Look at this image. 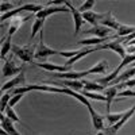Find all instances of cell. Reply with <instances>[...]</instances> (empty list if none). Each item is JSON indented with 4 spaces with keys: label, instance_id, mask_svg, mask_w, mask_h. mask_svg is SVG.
I'll return each mask as SVG.
<instances>
[{
    "label": "cell",
    "instance_id": "obj_1",
    "mask_svg": "<svg viewBox=\"0 0 135 135\" xmlns=\"http://www.w3.org/2000/svg\"><path fill=\"white\" fill-rule=\"evenodd\" d=\"M11 53H14V55L22 61V62H32V60L35 58V47L31 45H26V46H19V45H12L11 47Z\"/></svg>",
    "mask_w": 135,
    "mask_h": 135
},
{
    "label": "cell",
    "instance_id": "obj_2",
    "mask_svg": "<svg viewBox=\"0 0 135 135\" xmlns=\"http://www.w3.org/2000/svg\"><path fill=\"white\" fill-rule=\"evenodd\" d=\"M134 115H135V104H134L131 108H128L127 111H124V114H123V118L120 119V122H118L116 124H114V126L105 127L103 131L97 132V135H116V134L119 132V130H120L123 126H124Z\"/></svg>",
    "mask_w": 135,
    "mask_h": 135
},
{
    "label": "cell",
    "instance_id": "obj_3",
    "mask_svg": "<svg viewBox=\"0 0 135 135\" xmlns=\"http://www.w3.org/2000/svg\"><path fill=\"white\" fill-rule=\"evenodd\" d=\"M60 50H54L51 47H49L46 43L43 41V30L39 32V42L35 46V60H39V61H43V62H47L46 60L50 57V55H58Z\"/></svg>",
    "mask_w": 135,
    "mask_h": 135
},
{
    "label": "cell",
    "instance_id": "obj_4",
    "mask_svg": "<svg viewBox=\"0 0 135 135\" xmlns=\"http://www.w3.org/2000/svg\"><path fill=\"white\" fill-rule=\"evenodd\" d=\"M105 49H109L112 51H115L122 60H124L127 57V50L124 47L120 41H112V42H107L104 45H100V46H96V51H100V50H105Z\"/></svg>",
    "mask_w": 135,
    "mask_h": 135
},
{
    "label": "cell",
    "instance_id": "obj_5",
    "mask_svg": "<svg viewBox=\"0 0 135 135\" xmlns=\"http://www.w3.org/2000/svg\"><path fill=\"white\" fill-rule=\"evenodd\" d=\"M65 6L69 8V11L72 12V16H73V20H74V34L73 35L74 37H77L78 34H80V30H81V27H83V25L85 23V20L83 19V14L78 11V8H76L70 2H65Z\"/></svg>",
    "mask_w": 135,
    "mask_h": 135
},
{
    "label": "cell",
    "instance_id": "obj_6",
    "mask_svg": "<svg viewBox=\"0 0 135 135\" xmlns=\"http://www.w3.org/2000/svg\"><path fill=\"white\" fill-rule=\"evenodd\" d=\"M49 74L54 80H84V77H86L88 69L86 70H81V72H66V73H46Z\"/></svg>",
    "mask_w": 135,
    "mask_h": 135
},
{
    "label": "cell",
    "instance_id": "obj_7",
    "mask_svg": "<svg viewBox=\"0 0 135 135\" xmlns=\"http://www.w3.org/2000/svg\"><path fill=\"white\" fill-rule=\"evenodd\" d=\"M34 65L41 68V69L46 70L47 73H66V72H72V66L68 65H55L53 62H34Z\"/></svg>",
    "mask_w": 135,
    "mask_h": 135
},
{
    "label": "cell",
    "instance_id": "obj_8",
    "mask_svg": "<svg viewBox=\"0 0 135 135\" xmlns=\"http://www.w3.org/2000/svg\"><path fill=\"white\" fill-rule=\"evenodd\" d=\"M25 85H27V84H26V74H25V72H22V73H19L18 76H15L14 78H11L9 81H7V83L3 84L2 92L6 93L7 91L9 92V91H12V89H15V88L25 86Z\"/></svg>",
    "mask_w": 135,
    "mask_h": 135
},
{
    "label": "cell",
    "instance_id": "obj_9",
    "mask_svg": "<svg viewBox=\"0 0 135 135\" xmlns=\"http://www.w3.org/2000/svg\"><path fill=\"white\" fill-rule=\"evenodd\" d=\"M3 77H11V76H18L19 73L25 72V68L23 66H18L15 64V61L12 58H8L4 61V65H3Z\"/></svg>",
    "mask_w": 135,
    "mask_h": 135
},
{
    "label": "cell",
    "instance_id": "obj_10",
    "mask_svg": "<svg viewBox=\"0 0 135 135\" xmlns=\"http://www.w3.org/2000/svg\"><path fill=\"white\" fill-rule=\"evenodd\" d=\"M15 122L8 119L4 114H0V124H2V135H20L19 131L15 128Z\"/></svg>",
    "mask_w": 135,
    "mask_h": 135
},
{
    "label": "cell",
    "instance_id": "obj_11",
    "mask_svg": "<svg viewBox=\"0 0 135 135\" xmlns=\"http://www.w3.org/2000/svg\"><path fill=\"white\" fill-rule=\"evenodd\" d=\"M58 12H70L69 8L66 6H61V7H54V6H46L41 12H38L35 15V19H41V20H45L47 16L53 15V14H58Z\"/></svg>",
    "mask_w": 135,
    "mask_h": 135
},
{
    "label": "cell",
    "instance_id": "obj_12",
    "mask_svg": "<svg viewBox=\"0 0 135 135\" xmlns=\"http://www.w3.org/2000/svg\"><path fill=\"white\" fill-rule=\"evenodd\" d=\"M88 111H89V115H91V120H92V124L95 127V130L97 132L100 131H103L105 127H104V118L101 114H99V112L92 107V105H89L88 107Z\"/></svg>",
    "mask_w": 135,
    "mask_h": 135
},
{
    "label": "cell",
    "instance_id": "obj_13",
    "mask_svg": "<svg viewBox=\"0 0 135 135\" xmlns=\"http://www.w3.org/2000/svg\"><path fill=\"white\" fill-rule=\"evenodd\" d=\"M111 28L105 27V26H101V25H97V26H93L91 28H88L84 31V34L86 35H93L95 38H108L111 35Z\"/></svg>",
    "mask_w": 135,
    "mask_h": 135
},
{
    "label": "cell",
    "instance_id": "obj_14",
    "mask_svg": "<svg viewBox=\"0 0 135 135\" xmlns=\"http://www.w3.org/2000/svg\"><path fill=\"white\" fill-rule=\"evenodd\" d=\"M105 15H107V12L100 14V12H95V11H88V12L83 14V19L86 22V23L92 25V27H93V26L100 25V22L105 18Z\"/></svg>",
    "mask_w": 135,
    "mask_h": 135
},
{
    "label": "cell",
    "instance_id": "obj_15",
    "mask_svg": "<svg viewBox=\"0 0 135 135\" xmlns=\"http://www.w3.org/2000/svg\"><path fill=\"white\" fill-rule=\"evenodd\" d=\"M119 93V88L118 86H108L105 91H104V96H105V112L107 115L111 114V105H112V101L115 100V97Z\"/></svg>",
    "mask_w": 135,
    "mask_h": 135
},
{
    "label": "cell",
    "instance_id": "obj_16",
    "mask_svg": "<svg viewBox=\"0 0 135 135\" xmlns=\"http://www.w3.org/2000/svg\"><path fill=\"white\" fill-rule=\"evenodd\" d=\"M132 76H135V66H130L128 69H124V72H122L108 86H116V85H119L122 83H126V81L131 80Z\"/></svg>",
    "mask_w": 135,
    "mask_h": 135
},
{
    "label": "cell",
    "instance_id": "obj_17",
    "mask_svg": "<svg viewBox=\"0 0 135 135\" xmlns=\"http://www.w3.org/2000/svg\"><path fill=\"white\" fill-rule=\"evenodd\" d=\"M28 19H31V15H27V16H18V18H15V19H11V25H9V28H8V34H7V37L8 38H11L14 35V34L22 27V25L23 23H26V22L28 20Z\"/></svg>",
    "mask_w": 135,
    "mask_h": 135
},
{
    "label": "cell",
    "instance_id": "obj_18",
    "mask_svg": "<svg viewBox=\"0 0 135 135\" xmlns=\"http://www.w3.org/2000/svg\"><path fill=\"white\" fill-rule=\"evenodd\" d=\"M100 25H101V26H105V27H108V28H111V30H116V31H118L122 23H119L118 19H116L115 16H112L111 11H108L107 15H105V18L100 22Z\"/></svg>",
    "mask_w": 135,
    "mask_h": 135
},
{
    "label": "cell",
    "instance_id": "obj_19",
    "mask_svg": "<svg viewBox=\"0 0 135 135\" xmlns=\"http://www.w3.org/2000/svg\"><path fill=\"white\" fill-rule=\"evenodd\" d=\"M84 83V91H88V92H96V93H100V92H103L105 91V86L104 85H101L99 84L97 81H88V80H83Z\"/></svg>",
    "mask_w": 135,
    "mask_h": 135
},
{
    "label": "cell",
    "instance_id": "obj_20",
    "mask_svg": "<svg viewBox=\"0 0 135 135\" xmlns=\"http://www.w3.org/2000/svg\"><path fill=\"white\" fill-rule=\"evenodd\" d=\"M64 89H65V95H69V96L74 97L76 100H78V101H80L83 105H85L86 108H88L89 105H92L91 101H89L81 92H76V91H73V89H69V88H64Z\"/></svg>",
    "mask_w": 135,
    "mask_h": 135
},
{
    "label": "cell",
    "instance_id": "obj_21",
    "mask_svg": "<svg viewBox=\"0 0 135 135\" xmlns=\"http://www.w3.org/2000/svg\"><path fill=\"white\" fill-rule=\"evenodd\" d=\"M107 69H108V64H107V61H105V60H103V61L97 62L95 66L89 68V69H88V73H89V74H93V73L103 74V73H105V72H107Z\"/></svg>",
    "mask_w": 135,
    "mask_h": 135
},
{
    "label": "cell",
    "instance_id": "obj_22",
    "mask_svg": "<svg viewBox=\"0 0 135 135\" xmlns=\"http://www.w3.org/2000/svg\"><path fill=\"white\" fill-rule=\"evenodd\" d=\"M11 47H12V43H11V38L8 37H3L2 39V53H0V57H2V60H7L6 55L11 51Z\"/></svg>",
    "mask_w": 135,
    "mask_h": 135
},
{
    "label": "cell",
    "instance_id": "obj_23",
    "mask_svg": "<svg viewBox=\"0 0 135 135\" xmlns=\"http://www.w3.org/2000/svg\"><path fill=\"white\" fill-rule=\"evenodd\" d=\"M43 25H45V20H41V19H35V20H34L32 28H31V34H30V37H28V42H31V41L34 39V37H35L38 32L42 31Z\"/></svg>",
    "mask_w": 135,
    "mask_h": 135
},
{
    "label": "cell",
    "instance_id": "obj_24",
    "mask_svg": "<svg viewBox=\"0 0 135 135\" xmlns=\"http://www.w3.org/2000/svg\"><path fill=\"white\" fill-rule=\"evenodd\" d=\"M123 114L124 112H115V114H108V115H105V120L108 122V124L109 126H114V124H116L118 122H120V119L123 118Z\"/></svg>",
    "mask_w": 135,
    "mask_h": 135
},
{
    "label": "cell",
    "instance_id": "obj_25",
    "mask_svg": "<svg viewBox=\"0 0 135 135\" xmlns=\"http://www.w3.org/2000/svg\"><path fill=\"white\" fill-rule=\"evenodd\" d=\"M16 4H18L16 0H15V2H2V3H0V12H2V15L9 12V11H12V9H15Z\"/></svg>",
    "mask_w": 135,
    "mask_h": 135
},
{
    "label": "cell",
    "instance_id": "obj_26",
    "mask_svg": "<svg viewBox=\"0 0 135 135\" xmlns=\"http://www.w3.org/2000/svg\"><path fill=\"white\" fill-rule=\"evenodd\" d=\"M11 97H12V96H11V92H8V93H3L2 99H0V112H2V114H4L6 109L8 108Z\"/></svg>",
    "mask_w": 135,
    "mask_h": 135
},
{
    "label": "cell",
    "instance_id": "obj_27",
    "mask_svg": "<svg viewBox=\"0 0 135 135\" xmlns=\"http://www.w3.org/2000/svg\"><path fill=\"white\" fill-rule=\"evenodd\" d=\"M4 115H6L8 119H11L12 122H15V123H22V124H23V122H22V119L18 116V114L15 112V109H14L12 107H8V108L6 109V112H4Z\"/></svg>",
    "mask_w": 135,
    "mask_h": 135
},
{
    "label": "cell",
    "instance_id": "obj_28",
    "mask_svg": "<svg viewBox=\"0 0 135 135\" xmlns=\"http://www.w3.org/2000/svg\"><path fill=\"white\" fill-rule=\"evenodd\" d=\"M96 4L95 0H86V2H84L80 7H78V11H80L81 14L84 12H88V11H92L91 8H93V6Z\"/></svg>",
    "mask_w": 135,
    "mask_h": 135
},
{
    "label": "cell",
    "instance_id": "obj_29",
    "mask_svg": "<svg viewBox=\"0 0 135 135\" xmlns=\"http://www.w3.org/2000/svg\"><path fill=\"white\" fill-rule=\"evenodd\" d=\"M119 97L126 99V97H135V91H131V89H124V91H120L118 93Z\"/></svg>",
    "mask_w": 135,
    "mask_h": 135
},
{
    "label": "cell",
    "instance_id": "obj_30",
    "mask_svg": "<svg viewBox=\"0 0 135 135\" xmlns=\"http://www.w3.org/2000/svg\"><path fill=\"white\" fill-rule=\"evenodd\" d=\"M23 96H25V95H14L12 97H11V100H9V105H8V107H12V108H14V107L19 103V101L22 100V97H23Z\"/></svg>",
    "mask_w": 135,
    "mask_h": 135
},
{
    "label": "cell",
    "instance_id": "obj_31",
    "mask_svg": "<svg viewBox=\"0 0 135 135\" xmlns=\"http://www.w3.org/2000/svg\"><path fill=\"white\" fill-rule=\"evenodd\" d=\"M119 89H122V88H132V86H135V78H131V80H128V81H126V83H122V84H119V85H116Z\"/></svg>",
    "mask_w": 135,
    "mask_h": 135
}]
</instances>
